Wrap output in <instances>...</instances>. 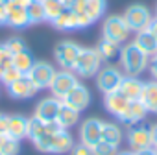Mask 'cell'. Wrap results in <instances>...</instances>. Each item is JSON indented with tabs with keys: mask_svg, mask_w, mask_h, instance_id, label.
Segmentation results:
<instances>
[{
	"mask_svg": "<svg viewBox=\"0 0 157 155\" xmlns=\"http://www.w3.org/2000/svg\"><path fill=\"white\" fill-rule=\"evenodd\" d=\"M120 66L126 72V76H140L148 68V55L135 44L129 43L126 46H120Z\"/></svg>",
	"mask_w": 157,
	"mask_h": 155,
	"instance_id": "obj_1",
	"label": "cell"
},
{
	"mask_svg": "<svg viewBox=\"0 0 157 155\" xmlns=\"http://www.w3.org/2000/svg\"><path fill=\"white\" fill-rule=\"evenodd\" d=\"M102 33H104V39H107L115 44H124L128 41V37L131 35V30L126 24L122 15H111L104 21Z\"/></svg>",
	"mask_w": 157,
	"mask_h": 155,
	"instance_id": "obj_2",
	"label": "cell"
},
{
	"mask_svg": "<svg viewBox=\"0 0 157 155\" xmlns=\"http://www.w3.org/2000/svg\"><path fill=\"white\" fill-rule=\"evenodd\" d=\"M100 68H102V57L98 55L96 48H82L80 55L74 63V72L78 76L89 78V76H96Z\"/></svg>",
	"mask_w": 157,
	"mask_h": 155,
	"instance_id": "obj_3",
	"label": "cell"
},
{
	"mask_svg": "<svg viewBox=\"0 0 157 155\" xmlns=\"http://www.w3.org/2000/svg\"><path fill=\"white\" fill-rule=\"evenodd\" d=\"M124 21H126V24L129 26V30L131 32H142V30H146L148 26H150V22H151V13H150V9L146 8V6H142V4H133V6H129L126 11H124Z\"/></svg>",
	"mask_w": 157,
	"mask_h": 155,
	"instance_id": "obj_4",
	"label": "cell"
},
{
	"mask_svg": "<svg viewBox=\"0 0 157 155\" xmlns=\"http://www.w3.org/2000/svg\"><path fill=\"white\" fill-rule=\"evenodd\" d=\"M122 80H124V74L117 66H104L96 74V87H98V91L107 94V93L118 91Z\"/></svg>",
	"mask_w": 157,
	"mask_h": 155,
	"instance_id": "obj_5",
	"label": "cell"
},
{
	"mask_svg": "<svg viewBox=\"0 0 157 155\" xmlns=\"http://www.w3.org/2000/svg\"><path fill=\"white\" fill-rule=\"evenodd\" d=\"M56 72L57 70L50 63H46V61H35L33 66L30 68L28 76H30V80L33 81V85L37 87V91H41V89H46V87L52 85V80H54Z\"/></svg>",
	"mask_w": 157,
	"mask_h": 155,
	"instance_id": "obj_6",
	"label": "cell"
},
{
	"mask_svg": "<svg viewBox=\"0 0 157 155\" xmlns=\"http://www.w3.org/2000/svg\"><path fill=\"white\" fill-rule=\"evenodd\" d=\"M80 50H82L80 44H76L72 41H61L56 46L54 55H56V61L63 66V70H74V63L80 55Z\"/></svg>",
	"mask_w": 157,
	"mask_h": 155,
	"instance_id": "obj_7",
	"label": "cell"
},
{
	"mask_svg": "<svg viewBox=\"0 0 157 155\" xmlns=\"http://www.w3.org/2000/svg\"><path fill=\"white\" fill-rule=\"evenodd\" d=\"M78 83H80V81H78V78L74 76L72 70H59V72H56V76H54L50 89H52V94H54L57 100H63V98L68 94V91H72Z\"/></svg>",
	"mask_w": 157,
	"mask_h": 155,
	"instance_id": "obj_8",
	"label": "cell"
},
{
	"mask_svg": "<svg viewBox=\"0 0 157 155\" xmlns=\"http://www.w3.org/2000/svg\"><path fill=\"white\" fill-rule=\"evenodd\" d=\"M8 93L15 100H28V98H32L37 93V87L33 85V81L30 80L28 74H22L11 85H8Z\"/></svg>",
	"mask_w": 157,
	"mask_h": 155,
	"instance_id": "obj_9",
	"label": "cell"
},
{
	"mask_svg": "<svg viewBox=\"0 0 157 155\" xmlns=\"http://www.w3.org/2000/svg\"><path fill=\"white\" fill-rule=\"evenodd\" d=\"M65 105H68V107H72V109H76V111H83L87 105H89V102H91V94H89V89L85 87V85H82V83H78L72 91H68V94L61 100Z\"/></svg>",
	"mask_w": 157,
	"mask_h": 155,
	"instance_id": "obj_10",
	"label": "cell"
},
{
	"mask_svg": "<svg viewBox=\"0 0 157 155\" xmlns=\"http://www.w3.org/2000/svg\"><path fill=\"white\" fill-rule=\"evenodd\" d=\"M80 138H82V144L89 148H93L98 140H102V120L87 118L80 127Z\"/></svg>",
	"mask_w": 157,
	"mask_h": 155,
	"instance_id": "obj_11",
	"label": "cell"
},
{
	"mask_svg": "<svg viewBox=\"0 0 157 155\" xmlns=\"http://www.w3.org/2000/svg\"><path fill=\"white\" fill-rule=\"evenodd\" d=\"M128 144L131 148V151H139V149H144V148H151L153 146V138H151V129L150 127H133L129 133H128Z\"/></svg>",
	"mask_w": 157,
	"mask_h": 155,
	"instance_id": "obj_12",
	"label": "cell"
},
{
	"mask_svg": "<svg viewBox=\"0 0 157 155\" xmlns=\"http://www.w3.org/2000/svg\"><path fill=\"white\" fill-rule=\"evenodd\" d=\"M59 105H61V100H57L56 96L43 98V100L37 104V107H35V115H33V116H37V118L43 120V122H56Z\"/></svg>",
	"mask_w": 157,
	"mask_h": 155,
	"instance_id": "obj_13",
	"label": "cell"
},
{
	"mask_svg": "<svg viewBox=\"0 0 157 155\" xmlns=\"http://www.w3.org/2000/svg\"><path fill=\"white\" fill-rule=\"evenodd\" d=\"M8 19L6 24L11 28H26L30 24V17L26 11V6L15 4V2H8Z\"/></svg>",
	"mask_w": 157,
	"mask_h": 155,
	"instance_id": "obj_14",
	"label": "cell"
},
{
	"mask_svg": "<svg viewBox=\"0 0 157 155\" xmlns=\"http://www.w3.org/2000/svg\"><path fill=\"white\" fill-rule=\"evenodd\" d=\"M129 102H131V100H128L120 91H113V93L104 94V105H105V109H107L113 116H117V118L122 116V113L126 111V107L129 105Z\"/></svg>",
	"mask_w": 157,
	"mask_h": 155,
	"instance_id": "obj_15",
	"label": "cell"
},
{
	"mask_svg": "<svg viewBox=\"0 0 157 155\" xmlns=\"http://www.w3.org/2000/svg\"><path fill=\"white\" fill-rule=\"evenodd\" d=\"M146 115H148V109L144 107V104L140 100H133V102H129V105L126 107V111L122 113V116L118 120H122L124 124L133 126V124L142 122L146 118Z\"/></svg>",
	"mask_w": 157,
	"mask_h": 155,
	"instance_id": "obj_16",
	"label": "cell"
},
{
	"mask_svg": "<svg viewBox=\"0 0 157 155\" xmlns=\"http://www.w3.org/2000/svg\"><path fill=\"white\" fill-rule=\"evenodd\" d=\"M8 137L15 138V140H22L28 137V118L21 116V115H11L8 118Z\"/></svg>",
	"mask_w": 157,
	"mask_h": 155,
	"instance_id": "obj_17",
	"label": "cell"
},
{
	"mask_svg": "<svg viewBox=\"0 0 157 155\" xmlns=\"http://www.w3.org/2000/svg\"><path fill=\"white\" fill-rule=\"evenodd\" d=\"M148 57H151V55H155L157 54V37L146 28V30H142V32H137V35H135V41H133Z\"/></svg>",
	"mask_w": 157,
	"mask_h": 155,
	"instance_id": "obj_18",
	"label": "cell"
},
{
	"mask_svg": "<svg viewBox=\"0 0 157 155\" xmlns=\"http://www.w3.org/2000/svg\"><path fill=\"white\" fill-rule=\"evenodd\" d=\"M142 85H144V83L139 80V78H135V76H124V80H122L118 91H120L128 100L133 102V100H139V98H140Z\"/></svg>",
	"mask_w": 157,
	"mask_h": 155,
	"instance_id": "obj_19",
	"label": "cell"
},
{
	"mask_svg": "<svg viewBox=\"0 0 157 155\" xmlns=\"http://www.w3.org/2000/svg\"><path fill=\"white\" fill-rule=\"evenodd\" d=\"M139 100L144 104V107L148 109V113H155L157 115V81L144 83Z\"/></svg>",
	"mask_w": 157,
	"mask_h": 155,
	"instance_id": "obj_20",
	"label": "cell"
},
{
	"mask_svg": "<svg viewBox=\"0 0 157 155\" xmlns=\"http://www.w3.org/2000/svg\"><path fill=\"white\" fill-rule=\"evenodd\" d=\"M78 120H80V111H76V109H72V107H68V105H65L61 102L57 116H56V122L59 124V127L61 129H68L74 124H78Z\"/></svg>",
	"mask_w": 157,
	"mask_h": 155,
	"instance_id": "obj_21",
	"label": "cell"
},
{
	"mask_svg": "<svg viewBox=\"0 0 157 155\" xmlns=\"http://www.w3.org/2000/svg\"><path fill=\"white\" fill-rule=\"evenodd\" d=\"M57 30H74V28H80L78 26V15L70 9V8H65L61 11V15L52 22Z\"/></svg>",
	"mask_w": 157,
	"mask_h": 155,
	"instance_id": "obj_22",
	"label": "cell"
},
{
	"mask_svg": "<svg viewBox=\"0 0 157 155\" xmlns=\"http://www.w3.org/2000/svg\"><path fill=\"white\" fill-rule=\"evenodd\" d=\"M102 140L113 144V146H120L122 142V129L117 126V124H107V122H102Z\"/></svg>",
	"mask_w": 157,
	"mask_h": 155,
	"instance_id": "obj_23",
	"label": "cell"
},
{
	"mask_svg": "<svg viewBox=\"0 0 157 155\" xmlns=\"http://www.w3.org/2000/svg\"><path fill=\"white\" fill-rule=\"evenodd\" d=\"M105 11V0H85L83 13L91 19V22H96Z\"/></svg>",
	"mask_w": 157,
	"mask_h": 155,
	"instance_id": "obj_24",
	"label": "cell"
},
{
	"mask_svg": "<svg viewBox=\"0 0 157 155\" xmlns=\"http://www.w3.org/2000/svg\"><path fill=\"white\" fill-rule=\"evenodd\" d=\"M96 52L102 57V61H109V59H115L120 54V44H115L107 39H102V43L96 46Z\"/></svg>",
	"mask_w": 157,
	"mask_h": 155,
	"instance_id": "obj_25",
	"label": "cell"
},
{
	"mask_svg": "<svg viewBox=\"0 0 157 155\" xmlns=\"http://www.w3.org/2000/svg\"><path fill=\"white\" fill-rule=\"evenodd\" d=\"M33 57H32V54L28 52V50H24V52H19V54H15L13 55V66L21 72V74H28L30 72V68L33 66Z\"/></svg>",
	"mask_w": 157,
	"mask_h": 155,
	"instance_id": "obj_26",
	"label": "cell"
},
{
	"mask_svg": "<svg viewBox=\"0 0 157 155\" xmlns=\"http://www.w3.org/2000/svg\"><path fill=\"white\" fill-rule=\"evenodd\" d=\"M41 2H43V8H44V19L50 21V22H54L61 15V11L65 9V4L59 2V0H41Z\"/></svg>",
	"mask_w": 157,
	"mask_h": 155,
	"instance_id": "obj_27",
	"label": "cell"
},
{
	"mask_svg": "<svg viewBox=\"0 0 157 155\" xmlns=\"http://www.w3.org/2000/svg\"><path fill=\"white\" fill-rule=\"evenodd\" d=\"M26 11H28V17H30V24H39L44 19V8H43V2L41 0H32V2L26 6Z\"/></svg>",
	"mask_w": 157,
	"mask_h": 155,
	"instance_id": "obj_28",
	"label": "cell"
},
{
	"mask_svg": "<svg viewBox=\"0 0 157 155\" xmlns=\"http://www.w3.org/2000/svg\"><path fill=\"white\" fill-rule=\"evenodd\" d=\"M0 153L2 155H19V140L8 137V135H0Z\"/></svg>",
	"mask_w": 157,
	"mask_h": 155,
	"instance_id": "obj_29",
	"label": "cell"
},
{
	"mask_svg": "<svg viewBox=\"0 0 157 155\" xmlns=\"http://www.w3.org/2000/svg\"><path fill=\"white\" fill-rule=\"evenodd\" d=\"M46 131V122L39 120L37 116H32L28 118V138H37L39 135H43Z\"/></svg>",
	"mask_w": 157,
	"mask_h": 155,
	"instance_id": "obj_30",
	"label": "cell"
},
{
	"mask_svg": "<svg viewBox=\"0 0 157 155\" xmlns=\"http://www.w3.org/2000/svg\"><path fill=\"white\" fill-rule=\"evenodd\" d=\"M91 149H93V155H117L118 153V148L105 140H98Z\"/></svg>",
	"mask_w": 157,
	"mask_h": 155,
	"instance_id": "obj_31",
	"label": "cell"
},
{
	"mask_svg": "<svg viewBox=\"0 0 157 155\" xmlns=\"http://www.w3.org/2000/svg\"><path fill=\"white\" fill-rule=\"evenodd\" d=\"M19 76H22V74H21L13 65H10L8 68H4V72H2V74H0V81H2V83L8 87V85H11V83L17 80Z\"/></svg>",
	"mask_w": 157,
	"mask_h": 155,
	"instance_id": "obj_32",
	"label": "cell"
},
{
	"mask_svg": "<svg viewBox=\"0 0 157 155\" xmlns=\"http://www.w3.org/2000/svg\"><path fill=\"white\" fill-rule=\"evenodd\" d=\"M10 65H13V54L8 50L6 44H0V74H2L4 68H8Z\"/></svg>",
	"mask_w": 157,
	"mask_h": 155,
	"instance_id": "obj_33",
	"label": "cell"
},
{
	"mask_svg": "<svg viewBox=\"0 0 157 155\" xmlns=\"http://www.w3.org/2000/svg\"><path fill=\"white\" fill-rule=\"evenodd\" d=\"M4 44L8 46V50H10L13 55H15V54H19V52H24V50H28V48H26V43H24L21 37H11V39H8Z\"/></svg>",
	"mask_w": 157,
	"mask_h": 155,
	"instance_id": "obj_34",
	"label": "cell"
},
{
	"mask_svg": "<svg viewBox=\"0 0 157 155\" xmlns=\"http://www.w3.org/2000/svg\"><path fill=\"white\" fill-rule=\"evenodd\" d=\"M70 155H93V149L85 144H74L72 149H70Z\"/></svg>",
	"mask_w": 157,
	"mask_h": 155,
	"instance_id": "obj_35",
	"label": "cell"
},
{
	"mask_svg": "<svg viewBox=\"0 0 157 155\" xmlns=\"http://www.w3.org/2000/svg\"><path fill=\"white\" fill-rule=\"evenodd\" d=\"M148 68H150L151 76L155 78V81H157V55H151V59L148 61Z\"/></svg>",
	"mask_w": 157,
	"mask_h": 155,
	"instance_id": "obj_36",
	"label": "cell"
},
{
	"mask_svg": "<svg viewBox=\"0 0 157 155\" xmlns=\"http://www.w3.org/2000/svg\"><path fill=\"white\" fill-rule=\"evenodd\" d=\"M8 4L6 2H0V26L6 24V19H8Z\"/></svg>",
	"mask_w": 157,
	"mask_h": 155,
	"instance_id": "obj_37",
	"label": "cell"
},
{
	"mask_svg": "<svg viewBox=\"0 0 157 155\" xmlns=\"http://www.w3.org/2000/svg\"><path fill=\"white\" fill-rule=\"evenodd\" d=\"M8 115H2L0 113V135H6V131H8Z\"/></svg>",
	"mask_w": 157,
	"mask_h": 155,
	"instance_id": "obj_38",
	"label": "cell"
},
{
	"mask_svg": "<svg viewBox=\"0 0 157 155\" xmlns=\"http://www.w3.org/2000/svg\"><path fill=\"white\" fill-rule=\"evenodd\" d=\"M133 155H157V151H155V146H151V148H144V149H139V151H135Z\"/></svg>",
	"mask_w": 157,
	"mask_h": 155,
	"instance_id": "obj_39",
	"label": "cell"
},
{
	"mask_svg": "<svg viewBox=\"0 0 157 155\" xmlns=\"http://www.w3.org/2000/svg\"><path fill=\"white\" fill-rule=\"evenodd\" d=\"M148 30H150V32H151V33L157 37V17H153V19H151V22H150Z\"/></svg>",
	"mask_w": 157,
	"mask_h": 155,
	"instance_id": "obj_40",
	"label": "cell"
},
{
	"mask_svg": "<svg viewBox=\"0 0 157 155\" xmlns=\"http://www.w3.org/2000/svg\"><path fill=\"white\" fill-rule=\"evenodd\" d=\"M151 129V138H153V146H157V124L153 126V127H150Z\"/></svg>",
	"mask_w": 157,
	"mask_h": 155,
	"instance_id": "obj_41",
	"label": "cell"
},
{
	"mask_svg": "<svg viewBox=\"0 0 157 155\" xmlns=\"http://www.w3.org/2000/svg\"><path fill=\"white\" fill-rule=\"evenodd\" d=\"M59 2H63V4H65V8H70V4L74 2V0H59Z\"/></svg>",
	"mask_w": 157,
	"mask_h": 155,
	"instance_id": "obj_42",
	"label": "cell"
},
{
	"mask_svg": "<svg viewBox=\"0 0 157 155\" xmlns=\"http://www.w3.org/2000/svg\"><path fill=\"white\" fill-rule=\"evenodd\" d=\"M117 155H133V151H118Z\"/></svg>",
	"mask_w": 157,
	"mask_h": 155,
	"instance_id": "obj_43",
	"label": "cell"
},
{
	"mask_svg": "<svg viewBox=\"0 0 157 155\" xmlns=\"http://www.w3.org/2000/svg\"><path fill=\"white\" fill-rule=\"evenodd\" d=\"M155 17H157V9H155Z\"/></svg>",
	"mask_w": 157,
	"mask_h": 155,
	"instance_id": "obj_44",
	"label": "cell"
},
{
	"mask_svg": "<svg viewBox=\"0 0 157 155\" xmlns=\"http://www.w3.org/2000/svg\"><path fill=\"white\" fill-rule=\"evenodd\" d=\"M155 151H157V146H155Z\"/></svg>",
	"mask_w": 157,
	"mask_h": 155,
	"instance_id": "obj_45",
	"label": "cell"
},
{
	"mask_svg": "<svg viewBox=\"0 0 157 155\" xmlns=\"http://www.w3.org/2000/svg\"><path fill=\"white\" fill-rule=\"evenodd\" d=\"M0 155H2V153H0Z\"/></svg>",
	"mask_w": 157,
	"mask_h": 155,
	"instance_id": "obj_46",
	"label": "cell"
},
{
	"mask_svg": "<svg viewBox=\"0 0 157 155\" xmlns=\"http://www.w3.org/2000/svg\"><path fill=\"white\" fill-rule=\"evenodd\" d=\"M155 55H157V54H155Z\"/></svg>",
	"mask_w": 157,
	"mask_h": 155,
	"instance_id": "obj_47",
	"label": "cell"
}]
</instances>
